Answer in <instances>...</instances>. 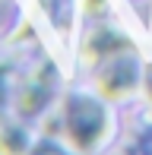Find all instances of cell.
Masks as SVG:
<instances>
[{
  "mask_svg": "<svg viewBox=\"0 0 152 155\" xmlns=\"http://www.w3.org/2000/svg\"><path fill=\"white\" fill-rule=\"evenodd\" d=\"M25 152H29V136L19 127L6 124L0 130V155H25Z\"/></svg>",
  "mask_w": 152,
  "mask_h": 155,
  "instance_id": "obj_5",
  "label": "cell"
},
{
  "mask_svg": "<svg viewBox=\"0 0 152 155\" xmlns=\"http://www.w3.org/2000/svg\"><path fill=\"white\" fill-rule=\"evenodd\" d=\"M143 82V67L136 60L133 48L108 57L105 63H98V73H95V92L105 101H121L130 92H136V86Z\"/></svg>",
  "mask_w": 152,
  "mask_h": 155,
  "instance_id": "obj_2",
  "label": "cell"
},
{
  "mask_svg": "<svg viewBox=\"0 0 152 155\" xmlns=\"http://www.w3.org/2000/svg\"><path fill=\"white\" fill-rule=\"evenodd\" d=\"M54 89H57V73H54L51 63H41L29 79H22L16 95V114L22 117H35L48 108V101L54 98Z\"/></svg>",
  "mask_w": 152,
  "mask_h": 155,
  "instance_id": "obj_3",
  "label": "cell"
},
{
  "mask_svg": "<svg viewBox=\"0 0 152 155\" xmlns=\"http://www.w3.org/2000/svg\"><path fill=\"white\" fill-rule=\"evenodd\" d=\"M41 155H60V152H41Z\"/></svg>",
  "mask_w": 152,
  "mask_h": 155,
  "instance_id": "obj_9",
  "label": "cell"
},
{
  "mask_svg": "<svg viewBox=\"0 0 152 155\" xmlns=\"http://www.w3.org/2000/svg\"><path fill=\"white\" fill-rule=\"evenodd\" d=\"M140 89H143V95H146V101L152 104V63L143 67V82H140Z\"/></svg>",
  "mask_w": 152,
  "mask_h": 155,
  "instance_id": "obj_7",
  "label": "cell"
},
{
  "mask_svg": "<svg viewBox=\"0 0 152 155\" xmlns=\"http://www.w3.org/2000/svg\"><path fill=\"white\" fill-rule=\"evenodd\" d=\"M22 82L13 79V70L10 67H0V120H3L6 111H16V95Z\"/></svg>",
  "mask_w": 152,
  "mask_h": 155,
  "instance_id": "obj_6",
  "label": "cell"
},
{
  "mask_svg": "<svg viewBox=\"0 0 152 155\" xmlns=\"http://www.w3.org/2000/svg\"><path fill=\"white\" fill-rule=\"evenodd\" d=\"M127 48H133L130 45V38L124 32H117L111 29V25H95L92 32L86 35V41H82V60L86 63H92V67H98V63H105L108 57H114V54H121V51H127Z\"/></svg>",
  "mask_w": 152,
  "mask_h": 155,
  "instance_id": "obj_4",
  "label": "cell"
},
{
  "mask_svg": "<svg viewBox=\"0 0 152 155\" xmlns=\"http://www.w3.org/2000/svg\"><path fill=\"white\" fill-rule=\"evenodd\" d=\"M82 10H86L89 16H101V13L108 10V0H82Z\"/></svg>",
  "mask_w": 152,
  "mask_h": 155,
  "instance_id": "obj_8",
  "label": "cell"
},
{
  "mask_svg": "<svg viewBox=\"0 0 152 155\" xmlns=\"http://www.w3.org/2000/svg\"><path fill=\"white\" fill-rule=\"evenodd\" d=\"M57 127L60 136L67 139V146L76 152H95L101 143H105L108 130H111V120H108L105 104L95 95H67L64 108L57 114Z\"/></svg>",
  "mask_w": 152,
  "mask_h": 155,
  "instance_id": "obj_1",
  "label": "cell"
}]
</instances>
